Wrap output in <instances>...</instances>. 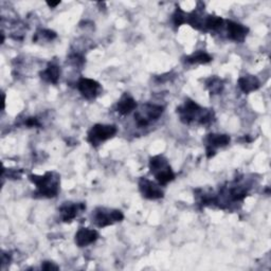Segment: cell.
Instances as JSON below:
<instances>
[{"mask_svg":"<svg viewBox=\"0 0 271 271\" xmlns=\"http://www.w3.org/2000/svg\"><path fill=\"white\" fill-rule=\"evenodd\" d=\"M26 124H27L28 126H30V127H33V126H39V125H40V123L38 122V120H37L36 118H29V119L27 120Z\"/></svg>","mask_w":271,"mask_h":271,"instance_id":"44dd1931","label":"cell"},{"mask_svg":"<svg viewBox=\"0 0 271 271\" xmlns=\"http://www.w3.org/2000/svg\"><path fill=\"white\" fill-rule=\"evenodd\" d=\"M59 75H61V69L55 64H49L48 67L40 72V77L43 81H46L51 84H56L59 80Z\"/></svg>","mask_w":271,"mask_h":271,"instance_id":"9a60e30c","label":"cell"},{"mask_svg":"<svg viewBox=\"0 0 271 271\" xmlns=\"http://www.w3.org/2000/svg\"><path fill=\"white\" fill-rule=\"evenodd\" d=\"M118 129L115 125H104L97 124L93 126V128L88 132V141L93 145H99L104 141L112 138L117 133Z\"/></svg>","mask_w":271,"mask_h":271,"instance_id":"8992f818","label":"cell"},{"mask_svg":"<svg viewBox=\"0 0 271 271\" xmlns=\"http://www.w3.org/2000/svg\"><path fill=\"white\" fill-rule=\"evenodd\" d=\"M139 189L142 196L147 199L155 200L163 197V191L161 190V188L148 179L145 178L141 179V182L139 184Z\"/></svg>","mask_w":271,"mask_h":271,"instance_id":"9c48e42d","label":"cell"},{"mask_svg":"<svg viewBox=\"0 0 271 271\" xmlns=\"http://www.w3.org/2000/svg\"><path fill=\"white\" fill-rule=\"evenodd\" d=\"M228 37L236 42H243L249 32V29L243 25L234 22V21H228Z\"/></svg>","mask_w":271,"mask_h":271,"instance_id":"8fae6325","label":"cell"},{"mask_svg":"<svg viewBox=\"0 0 271 271\" xmlns=\"http://www.w3.org/2000/svg\"><path fill=\"white\" fill-rule=\"evenodd\" d=\"M163 107L160 105L155 104H146L143 106V109L136 112L134 119L136 123L139 127H145L152 121L158 120L163 114Z\"/></svg>","mask_w":271,"mask_h":271,"instance_id":"277c9868","label":"cell"},{"mask_svg":"<svg viewBox=\"0 0 271 271\" xmlns=\"http://www.w3.org/2000/svg\"><path fill=\"white\" fill-rule=\"evenodd\" d=\"M124 215L119 210H107L104 208L97 209L94 214V221L99 228L107 227L114 222H118L123 220Z\"/></svg>","mask_w":271,"mask_h":271,"instance_id":"5b68a950","label":"cell"},{"mask_svg":"<svg viewBox=\"0 0 271 271\" xmlns=\"http://www.w3.org/2000/svg\"><path fill=\"white\" fill-rule=\"evenodd\" d=\"M222 25H223V19L219 16H208L204 21V28L208 30H212V31L220 29Z\"/></svg>","mask_w":271,"mask_h":271,"instance_id":"ac0fdd59","label":"cell"},{"mask_svg":"<svg viewBox=\"0 0 271 271\" xmlns=\"http://www.w3.org/2000/svg\"><path fill=\"white\" fill-rule=\"evenodd\" d=\"M230 143V137L227 134L211 133L207 138V155L208 158L214 156L215 149L227 146Z\"/></svg>","mask_w":271,"mask_h":271,"instance_id":"ba28073f","label":"cell"},{"mask_svg":"<svg viewBox=\"0 0 271 271\" xmlns=\"http://www.w3.org/2000/svg\"><path fill=\"white\" fill-rule=\"evenodd\" d=\"M187 20H188V14L186 12H184L180 8H177L176 12L174 14V16H173L174 25L176 27H179V26L186 24Z\"/></svg>","mask_w":271,"mask_h":271,"instance_id":"d6986e66","label":"cell"},{"mask_svg":"<svg viewBox=\"0 0 271 271\" xmlns=\"http://www.w3.org/2000/svg\"><path fill=\"white\" fill-rule=\"evenodd\" d=\"M149 169L160 186H165L175 179V174L168 163V160L162 156H155L150 158Z\"/></svg>","mask_w":271,"mask_h":271,"instance_id":"3957f363","label":"cell"},{"mask_svg":"<svg viewBox=\"0 0 271 271\" xmlns=\"http://www.w3.org/2000/svg\"><path fill=\"white\" fill-rule=\"evenodd\" d=\"M41 268L43 270H57L58 269V266L55 265L52 262H43L42 265H41Z\"/></svg>","mask_w":271,"mask_h":271,"instance_id":"ffe728a7","label":"cell"},{"mask_svg":"<svg viewBox=\"0 0 271 271\" xmlns=\"http://www.w3.org/2000/svg\"><path fill=\"white\" fill-rule=\"evenodd\" d=\"M78 89L81 95L87 100L96 99L101 93V85L90 79H81L78 83Z\"/></svg>","mask_w":271,"mask_h":271,"instance_id":"52a82bcc","label":"cell"},{"mask_svg":"<svg viewBox=\"0 0 271 271\" xmlns=\"http://www.w3.org/2000/svg\"><path fill=\"white\" fill-rule=\"evenodd\" d=\"M177 112L180 116V120L184 123H191L195 120H197L199 124L207 125L212 122L213 114L211 111H205L197 103H195L192 100H187L183 106L177 108Z\"/></svg>","mask_w":271,"mask_h":271,"instance_id":"6da1fadb","label":"cell"},{"mask_svg":"<svg viewBox=\"0 0 271 271\" xmlns=\"http://www.w3.org/2000/svg\"><path fill=\"white\" fill-rule=\"evenodd\" d=\"M99 238V233L94 229L80 228L75 234V244L79 247H86L94 244Z\"/></svg>","mask_w":271,"mask_h":271,"instance_id":"30bf717a","label":"cell"},{"mask_svg":"<svg viewBox=\"0 0 271 271\" xmlns=\"http://www.w3.org/2000/svg\"><path fill=\"white\" fill-rule=\"evenodd\" d=\"M207 87L209 89V92L213 95H218L222 92L223 89V83L220 79L216 78V77H212L210 78L207 81Z\"/></svg>","mask_w":271,"mask_h":271,"instance_id":"e0dca14e","label":"cell"},{"mask_svg":"<svg viewBox=\"0 0 271 271\" xmlns=\"http://www.w3.org/2000/svg\"><path fill=\"white\" fill-rule=\"evenodd\" d=\"M59 4H61V2H57V3H47V5H48L50 8H55V7H57Z\"/></svg>","mask_w":271,"mask_h":271,"instance_id":"7402d4cb","label":"cell"},{"mask_svg":"<svg viewBox=\"0 0 271 271\" xmlns=\"http://www.w3.org/2000/svg\"><path fill=\"white\" fill-rule=\"evenodd\" d=\"M186 61L189 64H208L212 61V57L206 52H196L188 56Z\"/></svg>","mask_w":271,"mask_h":271,"instance_id":"2e32d148","label":"cell"},{"mask_svg":"<svg viewBox=\"0 0 271 271\" xmlns=\"http://www.w3.org/2000/svg\"><path fill=\"white\" fill-rule=\"evenodd\" d=\"M29 179L37 187L40 195L44 197H55L59 190V176L54 172H48L43 176L30 175Z\"/></svg>","mask_w":271,"mask_h":271,"instance_id":"7a4b0ae2","label":"cell"},{"mask_svg":"<svg viewBox=\"0 0 271 271\" xmlns=\"http://www.w3.org/2000/svg\"><path fill=\"white\" fill-rule=\"evenodd\" d=\"M238 86L244 94H250L260 88V81L253 75H245L238 80Z\"/></svg>","mask_w":271,"mask_h":271,"instance_id":"4fadbf2b","label":"cell"},{"mask_svg":"<svg viewBox=\"0 0 271 271\" xmlns=\"http://www.w3.org/2000/svg\"><path fill=\"white\" fill-rule=\"evenodd\" d=\"M136 108H137V102L133 100V98L127 95L122 97V99L120 100L117 104V111L122 116H126L130 114Z\"/></svg>","mask_w":271,"mask_h":271,"instance_id":"5bb4252c","label":"cell"},{"mask_svg":"<svg viewBox=\"0 0 271 271\" xmlns=\"http://www.w3.org/2000/svg\"><path fill=\"white\" fill-rule=\"evenodd\" d=\"M86 207L83 204H77V205H68V202L66 205H64L59 211H61V215L62 218L65 222H69L72 221L75 217H77L78 213L80 211L84 210Z\"/></svg>","mask_w":271,"mask_h":271,"instance_id":"7c38bea8","label":"cell"}]
</instances>
